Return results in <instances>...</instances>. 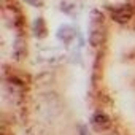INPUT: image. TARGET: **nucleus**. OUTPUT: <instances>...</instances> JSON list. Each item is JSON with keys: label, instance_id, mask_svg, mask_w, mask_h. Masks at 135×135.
I'll return each mask as SVG.
<instances>
[{"label": "nucleus", "instance_id": "1", "mask_svg": "<svg viewBox=\"0 0 135 135\" xmlns=\"http://www.w3.org/2000/svg\"><path fill=\"white\" fill-rule=\"evenodd\" d=\"M105 40V26H103V15L99 10L91 13L89 21V43L94 48H99Z\"/></svg>", "mask_w": 135, "mask_h": 135}, {"label": "nucleus", "instance_id": "2", "mask_svg": "<svg viewBox=\"0 0 135 135\" xmlns=\"http://www.w3.org/2000/svg\"><path fill=\"white\" fill-rule=\"evenodd\" d=\"M133 13H135L133 7H132V5L124 3V5L116 7V8L111 11V18H113V21H114V22H118V24H127V22L132 19Z\"/></svg>", "mask_w": 135, "mask_h": 135}, {"label": "nucleus", "instance_id": "3", "mask_svg": "<svg viewBox=\"0 0 135 135\" xmlns=\"http://www.w3.org/2000/svg\"><path fill=\"white\" fill-rule=\"evenodd\" d=\"M56 37L64 43V45H70L75 38H76V29L73 26H69V24H64L57 29L56 32Z\"/></svg>", "mask_w": 135, "mask_h": 135}, {"label": "nucleus", "instance_id": "4", "mask_svg": "<svg viewBox=\"0 0 135 135\" xmlns=\"http://www.w3.org/2000/svg\"><path fill=\"white\" fill-rule=\"evenodd\" d=\"M92 126L97 127L99 130H108L111 127V119L108 118L107 113L103 111H95L92 114Z\"/></svg>", "mask_w": 135, "mask_h": 135}, {"label": "nucleus", "instance_id": "5", "mask_svg": "<svg viewBox=\"0 0 135 135\" xmlns=\"http://www.w3.org/2000/svg\"><path fill=\"white\" fill-rule=\"evenodd\" d=\"M48 33V29H46V22L43 18H37L33 21V35L37 38H45Z\"/></svg>", "mask_w": 135, "mask_h": 135}, {"label": "nucleus", "instance_id": "6", "mask_svg": "<svg viewBox=\"0 0 135 135\" xmlns=\"http://www.w3.org/2000/svg\"><path fill=\"white\" fill-rule=\"evenodd\" d=\"M24 2L27 5H30V7H35V8H38V7L43 5V0H24Z\"/></svg>", "mask_w": 135, "mask_h": 135}]
</instances>
